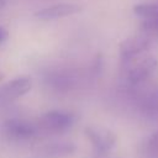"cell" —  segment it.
Returning <instances> with one entry per match:
<instances>
[{"label":"cell","instance_id":"cell-1","mask_svg":"<svg viewBox=\"0 0 158 158\" xmlns=\"http://www.w3.org/2000/svg\"><path fill=\"white\" fill-rule=\"evenodd\" d=\"M157 70L158 60L149 54H142L141 57L121 65L125 84L131 90H136L147 83Z\"/></svg>","mask_w":158,"mask_h":158},{"label":"cell","instance_id":"cell-2","mask_svg":"<svg viewBox=\"0 0 158 158\" xmlns=\"http://www.w3.org/2000/svg\"><path fill=\"white\" fill-rule=\"evenodd\" d=\"M75 122V116L72 112L62 110H52L43 114L37 123L38 130L47 133H60L69 130Z\"/></svg>","mask_w":158,"mask_h":158},{"label":"cell","instance_id":"cell-3","mask_svg":"<svg viewBox=\"0 0 158 158\" xmlns=\"http://www.w3.org/2000/svg\"><path fill=\"white\" fill-rule=\"evenodd\" d=\"M151 47V40L149 36L142 33V35H135L125 41L121 42L118 47V57H120V64H126L142 54H146L148 48Z\"/></svg>","mask_w":158,"mask_h":158},{"label":"cell","instance_id":"cell-4","mask_svg":"<svg viewBox=\"0 0 158 158\" xmlns=\"http://www.w3.org/2000/svg\"><path fill=\"white\" fill-rule=\"evenodd\" d=\"M38 131L37 125L22 118H10L4 123L5 135L14 141L31 139L37 135Z\"/></svg>","mask_w":158,"mask_h":158},{"label":"cell","instance_id":"cell-5","mask_svg":"<svg viewBox=\"0 0 158 158\" xmlns=\"http://www.w3.org/2000/svg\"><path fill=\"white\" fill-rule=\"evenodd\" d=\"M32 88V80L27 75H20L12 80L5 83L0 86V102L14 101L25 94H27Z\"/></svg>","mask_w":158,"mask_h":158},{"label":"cell","instance_id":"cell-6","mask_svg":"<svg viewBox=\"0 0 158 158\" xmlns=\"http://www.w3.org/2000/svg\"><path fill=\"white\" fill-rule=\"evenodd\" d=\"M85 136L91 142L94 151L100 156L109 153L116 142V137L111 131L100 127H86Z\"/></svg>","mask_w":158,"mask_h":158},{"label":"cell","instance_id":"cell-7","mask_svg":"<svg viewBox=\"0 0 158 158\" xmlns=\"http://www.w3.org/2000/svg\"><path fill=\"white\" fill-rule=\"evenodd\" d=\"M44 80L47 84L56 90H69L77 86L79 79V75L75 72L65 70V69H56L51 70L46 74Z\"/></svg>","mask_w":158,"mask_h":158},{"label":"cell","instance_id":"cell-8","mask_svg":"<svg viewBox=\"0 0 158 158\" xmlns=\"http://www.w3.org/2000/svg\"><path fill=\"white\" fill-rule=\"evenodd\" d=\"M81 10V6L74 2H59L54 4L47 7H43L35 12V16L40 20L48 21V20H56L65 16H70L74 14H78Z\"/></svg>","mask_w":158,"mask_h":158},{"label":"cell","instance_id":"cell-9","mask_svg":"<svg viewBox=\"0 0 158 158\" xmlns=\"http://www.w3.org/2000/svg\"><path fill=\"white\" fill-rule=\"evenodd\" d=\"M136 102L139 111L146 116L158 115V84L153 85L148 90L139 93L136 96Z\"/></svg>","mask_w":158,"mask_h":158},{"label":"cell","instance_id":"cell-10","mask_svg":"<svg viewBox=\"0 0 158 158\" xmlns=\"http://www.w3.org/2000/svg\"><path fill=\"white\" fill-rule=\"evenodd\" d=\"M75 146L72 142H54L46 146L41 151V156L44 158H64L74 153Z\"/></svg>","mask_w":158,"mask_h":158},{"label":"cell","instance_id":"cell-11","mask_svg":"<svg viewBox=\"0 0 158 158\" xmlns=\"http://www.w3.org/2000/svg\"><path fill=\"white\" fill-rule=\"evenodd\" d=\"M133 12L139 19L158 17V2H139L133 6Z\"/></svg>","mask_w":158,"mask_h":158},{"label":"cell","instance_id":"cell-12","mask_svg":"<svg viewBox=\"0 0 158 158\" xmlns=\"http://www.w3.org/2000/svg\"><path fill=\"white\" fill-rule=\"evenodd\" d=\"M139 27L147 36H158V17L141 19Z\"/></svg>","mask_w":158,"mask_h":158},{"label":"cell","instance_id":"cell-13","mask_svg":"<svg viewBox=\"0 0 158 158\" xmlns=\"http://www.w3.org/2000/svg\"><path fill=\"white\" fill-rule=\"evenodd\" d=\"M146 153L149 158H158V131L153 132L146 141Z\"/></svg>","mask_w":158,"mask_h":158},{"label":"cell","instance_id":"cell-14","mask_svg":"<svg viewBox=\"0 0 158 158\" xmlns=\"http://www.w3.org/2000/svg\"><path fill=\"white\" fill-rule=\"evenodd\" d=\"M9 37V32L4 26H0V44L4 43Z\"/></svg>","mask_w":158,"mask_h":158},{"label":"cell","instance_id":"cell-15","mask_svg":"<svg viewBox=\"0 0 158 158\" xmlns=\"http://www.w3.org/2000/svg\"><path fill=\"white\" fill-rule=\"evenodd\" d=\"M5 5H6V1H5V0H0V10H1V9H4V7H5Z\"/></svg>","mask_w":158,"mask_h":158},{"label":"cell","instance_id":"cell-16","mask_svg":"<svg viewBox=\"0 0 158 158\" xmlns=\"http://www.w3.org/2000/svg\"><path fill=\"white\" fill-rule=\"evenodd\" d=\"M0 78H1V74H0Z\"/></svg>","mask_w":158,"mask_h":158}]
</instances>
